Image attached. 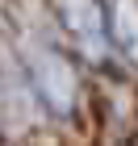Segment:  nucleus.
<instances>
[{
    "mask_svg": "<svg viewBox=\"0 0 138 146\" xmlns=\"http://www.w3.org/2000/svg\"><path fill=\"white\" fill-rule=\"evenodd\" d=\"M55 13H59V21H63V29L75 38V46L92 63L105 58V42H109V25L113 21L105 17L101 0H55Z\"/></svg>",
    "mask_w": 138,
    "mask_h": 146,
    "instance_id": "f03ea898",
    "label": "nucleus"
},
{
    "mask_svg": "<svg viewBox=\"0 0 138 146\" xmlns=\"http://www.w3.org/2000/svg\"><path fill=\"white\" fill-rule=\"evenodd\" d=\"M21 63H25L29 92L38 96V104L50 117L67 121L71 113H75V104H80V75H75V67L46 42H25Z\"/></svg>",
    "mask_w": 138,
    "mask_h": 146,
    "instance_id": "f257e3e1",
    "label": "nucleus"
},
{
    "mask_svg": "<svg viewBox=\"0 0 138 146\" xmlns=\"http://www.w3.org/2000/svg\"><path fill=\"white\" fill-rule=\"evenodd\" d=\"M117 50L138 63V0H113V25H109Z\"/></svg>",
    "mask_w": 138,
    "mask_h": 146,
    "instance_id": "7ed1b4c3",
    "label": "nucleus"
}]
</instances>
